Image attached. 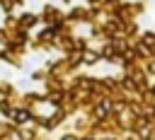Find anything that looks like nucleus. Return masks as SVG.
I'll return each instance as SVG.
<instances>
[{
	"instance_id": "nucleus-1",
	"label": "nucleus",
	"mask_w": 155,
	"mask_h": 140,
	"mask_svg": "<svg viewBox=\"0 0 155 140\" xmlns=\"http://www.w3.org/2000/svg\"><path fill=\"white\" fill-rule=\"evenodd\" d=\"M94 113H97V116H99V118H102V116H104V113H109V104H99V106H97V111H94Z\"/></svg>"
},
{
	"instance_id": "nucleus-2",
	"label": "nucleus",
	"mask_w": 155,
	"mask_h": 140,
	"mask_svg": "<svg viewBox=\"0 0 155 140\" xmlns=\"http://www.w3.org/2000/svg\"><path fill=\"white\" fill-rule=\"evenodd\" d=\"M27 118H29V113H27V111H17V113H15V121H19V123H22V121H27Z\"/></svg>"
},
{
	"instance_id": "nucleus-3",
	"label": "nucleus",
	"mask_w": 155,
	"mask_h": 140,
	"mask_svg": "<svg viewBox=\"0 0 155 140\" xmlns=\"http://www.w3.org/2000/svg\"><path fill=\"white\" fill-rule=\"evenodd\" d=\"M85 60H87V63H94L97 56H94V53H85Z\"/></svg>"
},
{
	"instance_id": "nucleus-4",
	"label": "nucleus",
	"mask_w": 155,
	"mask_h": 140,
	"mask_svg": "<svg viewBox=\"0 0 155 140\" xmlns=\"http://www.w3.org/2000/svg\"><path fill=\"white\" fill-rule=\"evenodd\" d=\"M63 140H75V138H73V135H65V138H63Z\"/></svg>"
},
{
	"instance_id": "nucleus-5",
	"label": "nucleus",
	"mask_w": 155,
	"mask_h": 140,
	"mask_svg": "<svg viewBox=\"0 0 155 140\" xmlns=\"http://www.w3.org/2000/svg\"><path fill=\"white\" fill-rule=\"evenodd\" d=\"M85 140H92V138H85Z\"/></svg>"
},
{
	"instance_id": "nucleus-6",
	"label": "nucleus",
	"mask_w": 155,
	"mask_h": 140,
	"mask_svg": "<svg viewBox=\"0 0 155 140\" xmlns=\"http://www.w3.org/2000/svg\"><path fill=\"white\" fill-rule=\"evenodd\" d=\"M153 140H155V138H153Z\"/></svg>"
}]
</instances>
